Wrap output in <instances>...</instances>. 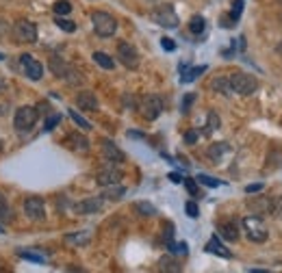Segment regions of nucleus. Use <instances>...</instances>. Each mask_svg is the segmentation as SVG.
I'll list each match as a JSON object with an SVG mask.
<instances>
[{
    "mask_svg": "<svg viewBox=\"0 0 282 273\" xmlns=\"http://www.w3.org/2000/svg\"><path fill=\"white\" fill-rule=\"evenodd\" d=\"M124 102L128 104V109H137V102H135L133 95H124Z\"/></svg>",
    "mask_w": 282,
    "mask_h": 273,
    "instance_id": "nucleus-46",
    "label": "nucleus"
},
{
    "mask_svg": "<svg viewBox=\"0 0 282 273\" xmlns=\"http://www.w3.org/2000/svg\"><path fill=\"white\" fill-rule=\"evenodd\" d=\"M226 150H228V143H224V141H222V143H213V146L208 148V158H211L213 163H217V160L222 158V154H224Z\"/></svg>",
    "mask_w": 282,
    "mask_h": 273,
    "instance_id": "nucleus-27",
    "label": "nucleus"
},
{
    "mask_svg": "<svg viewBox=\"0 0 282 273\" xmlns=\"http://www.w3.org/2000/svg\"><path fill=\"white\" fill-rule=\"evenodd\" d=\"M76 107L80 111H98V98L91 91H80L76 95Z\"/></svg>",
    "mask_w": 282,
    "mask_h": 273,
    "instance_id": "nucleus-15",
    "label": "nucleus"
},
{
    "mask_svg": "<svg viewBox=\"0 0 282 273\" xmlns=\"http://www.w3.org/2000/svg\"><path fill=\"white\" fill-rule=\"evenodd\" d=\"M89 241H91V234H89V232H76V234H68V236H66V243L78 245V247L87 245Z\"/></svg>",
    "mask_w": 282,
    "mask_h": 273,
    "instance_id": "nucleus-22",
    "label": "nucleus"
},
{
    "mask_svg": "<svg viewBox=\"0 0 282 273\" xmlns=\"http://www.w3.org/2000/svg\"><path fill=\"white\" fill-rule=\"evenodd\" d=\"M59 122H61V115H56V113H54V115H50V117L46 119V126H44V130H46V132H50L52 128H54L56 124H59Z\"/></svg>",
    "mask_w": 282,
    "mask_h": 273,
    "instance_id": "nucleus-38",
    "label": "nucleus"
},
{
    "mask_svg": "<svg viewBox=\"0 0 282 273\" xmlns=\"http://www.w3.org/2000/svg\"><path fill=\"white\" fill-rule=\"evenodd\" d=\"M220 124H222L220 115H217L215 111H211V113H208V128H206V132H213V130H217V128H220Z\"/></svg>",
    "mask_w": 282,
    "mask_h": 273,
    "instance_id": "nucleus-37",
    "label": "nucleus"
},
{
    "mask_svg": "<svg viewBox=\"0 0 282 273\" xmlns=\"http://www.w3.org/2000/svg\"><path fill=\"white\" fill-rule=\"evenodd\" d=\"M128 136H137V139H143V132H139V130H128Z\"/></svg>",
    "mask_w": 282,
    "mask_h": 273,
    "instance_id": "nucleus-47",
    "label": "nucleus"
},
{
    "mask_svg": "<svg viewBox=\"0 0 282 273\" xmlns=\"http://www.w3.org/2000/svg\"><path fill=\"white\" fill-rule=\"evenodd\" d=\"M167 178L172 180V182H176V184H178V182H182V176H180L178 172H169V174H167Z\"/></svg>",
    "mask_w": 282,
    "mask_h": 273,
    "instance_id": "nucleus-45",
    "label": "nucleus"
},
{
    "mask_svg": "<svg viewBox=\"0 0 282 273\" xmlns=\"http://www.w3.org/2000/svg\"><path fill=\"white\" fill-rule=\"evenodd\" d=\"M172 236H174V226L172 223H165V243H169Z\"/></svg>",
    "mask_w": 282,
    "mask_h": 273,
    "instance_id": "nucleus-44",
    "label": "nucleus"
},
{
    "mask_svg": "<svg viewBox=\"0 0 282 273\" xmlns=\"http://www.w3.org/2000/svg\"><path fill=\"white\" fill-rule=\"evenodd\" d=\"M152 20H154L159 26H163V28H176L180 24V20H178V13L174 11V7L172 5H167V3H163V5H159L154 11H152Z\"/></svg>",
    "mask_w": 282,
    "mask_h": 273,
    "instance_id": "nucleus-6",
    "label": "nucleus"
},
{
    "mask_svg": "<svg viewBox=\"0 0 282 273\" xmlns=\"http://www.w3.org/2000/svg\"><path fill=\"white\" fill-rule=\"evenodd\" d=\"M220 234L226 238V241H237L239 238V226L235 221H226L220 226Z\"/></svg>",
    "mask_w": 282,
    "mask_h": 273,
    "instance_id": "nucleus-20",
    "label": "nucleus"
},
{
    "mask_svg": "<svg viewBox=\"0 0 282 273\" xmlns=\"http://www.w3.org/2000/svg\"><path fill=\"white\" fill-rule=\"evenodd\" d=\"M117 59L128 70L139 67V54H137V48L133 44H128V42H119L117 44Z\"/></svg>",
    "mask_w": 282,
    "mask_h": 273,
    "instance_id": "nucleus-8",
    "label": "nucleus"
},
{
    "mask_svg": "<svg viewBox=\"0 0 282 273\" xmlns=\"http://www.w3.org/2000/svg\"><path fill=\"white\" fill-rule=\"evenodd\" d=\"M0 264H3V260H0Z\"/></svg>",
    "mask_w": 282,
    "mask_h": 273,
    "instance_id": "nucleus-55",
    "label": "nucleus"
},
{
    "mask_svg": "<svg viewBox=\"0 0 282 273\" xmlns=\"http://www.w3.org/2000/svg\"><path fill=\"white\" fill-rule=\"evenodd\" d=\"M68 273H87L83 267H68Z\"/></svg>",
    "mask_w": 282,
    "mask_h": 273,
    "instance_id": "nucleus-48",
    "label": "nucleus"
},
{
    "mask_svg": "<svg viewBox=\"0 0 282 273\" xmlns=\"http://www.w3.org/2000/svg\"><path fill=\"white\" fill-rule=\"evenodd\" d=\"M70 117H72V119H74V124H76L78 128H83V130H91V124H89V122H87V119H85L83 115H78V113H76V111H74V109H72V111H70Z\"/></svg>",
    "mask_w": 282,
    "mask_h": 273,
    "instance_id": "nucleus-33",
    "label": "nucleus"
},
{
    "mask_svg": "<svg viewBox=\"0 0 282 273\" xmlns=\"http://www.w3.org/2000/svg\"><path fill=\"white\" fill-rule=\"evenodd\" d=\"M93 61L98 63V65H100L102 70H113V67H115V61H113L107 52H100V50H98V52H93Z\"/></svg>",
    "mask_w": 282,
    "mask_h": 273,
    "instance_id": "nucleus-23",
    "label": "nucleus"
},
{
    "mask_svg": "<svg viewBox=\"0 0 282 273\" xmlns=\"http://www.w3.org/2000/svg\"><path fill=\"white\" fill-rule=\"evenodd\" d=\"M193 100H196V93H187V95H184V98H182V107H180V111H182V113H187V111L191 109Z\"/></svg>",
    "mask_w": 282,
    "mask_h": 273,
    "instance_id": "nucleus-40",
    "label": "nucleus"
},
{
    "mask_svg": "<svg viewBox=\"0 0 282 273\" xmlns=\"http://www.w3.org/2000/svg\"><path fill=\"white\" fill-rule=\"evenodd\" d=\"M249 273H269V271H261V269H249Z\"/></svg>",
    "mask_w": 282,
    "mask_h": 273,
    "instance_id": "nucleus-51",
    "label": "nucleus"
},
{
    "mask_svg": "<svg viewBox=\"0 0 282 273\" xmlns=\"http://www.w3.org/2000/svg\"><path fill=\"white\" fill-rule=\"evenodd\" d=\"M11 219H13L11 206H9V202L5 199V195L0 193V223H7V221H11Z\"/></svg>",
    "mask_w": 282,
    "mask_h": 273,
    "instance_id": "nucleus-26",
    "label": "nucleus"
},
{
    "mask_svg": "<svg viewBox=\"0 0 282 273\" xmlns=\"http://www.w3.org/2000/svg\"><path fill=\"white\" fill-rule=\"evenodd\" d=\"M54 24H56V26H59L61 30H66V33H74V30H76V24L72 22V20H68L66 15H56Z\"/></svg>",
    "mask_w": 282,
    "mask_h": 273,
    "instance_id": "nucleus-28",
    "label": "nucleus"
},
{
    "mask_svg": "<svg viewBox=\"0 0 282 273\" xmlns=\"http://www.w3.org/2000/svg\"><path fill=\"white\" fill-rule=\"evenodd\" d=\"M241 13H243V0H235V5H232V11H230L228 18L237 24L239 18H241Z\"/></svg>",
    "mask_w": 282,
    "mask_h": 273,
    "instance_id": "nucleus-35",
    "label": "nucleus"
},
{
    "mask_svg": "<svg viewBox=\"0 0 282 273\" xmlns=\"http://www.w3.org/2000/svg\"><path fill=\"white\" fill-rule=\"evenodd\" d=\"M167 250H169V254H180V256L189 254L187 243H174V241H169V243H167Z\"/></svg>",
    "mask_w": 282,
    "mask_h": 273,
    "instance_id": "nucleus-32",
    "label": "nucleus"
},
{
    "mask_svg": "<svg viewBox=\"0 0 282 273\" xmlns=\"http://www.w3.org/2000/svg\"><path fill=\"white\" fill-rule=\"evenodd\" d=\"M74 211L78 215H93V213H100L102 211V197H87L83 202H78L74 206Z\"/></svg>",
    "mask_w": 282,
    "mask_h": 273,
    "instance_id": "nucleus-13",
    "label": "nucleus"
},
{
    "mask_svg": "<svg viewBox=\"0 0 282 273\" xmlns=\"http://www.w3.org/2000/svg\"><path fill=\"white\" fill-rule=\"evenodd\" d=\"M211 87H213L217 93H222V95H230L232 93V89H230V78H226V76H217L213 83H211Z\"/></svg>",
    "mask_w": 282,
    "mask_h": 273,
    "instance_id": "nucleus-21",
    "label": "nucleus"
},
{
    "mask_svg": "<svg viewBox=\"0 0 282 273\" xmlns=\"http://www.w3.org/2000/svg\"><path fill=\"white\" fill-rule=\"evenodd\" d=\"M161 46H163V50H167V52H174L176 50V42H174V39H169V37L161 39Z\"/></svg>",
    "mask_w": 282,
    "mask_h": 273,
    "instance_id": "nucleus-43",
    "label": "nucleus"
},
{
    "mask_svg": "<svg viewBox=\"0 0 282 273\" xmlns=\"http://www.w3.org/2000/svg\"><path fill=\"white\" fill-rule=\"evenodd\" d=\"M5 59H7V57H5V54H0V61H5Z\"/></svg>",
    "mask_w": 282,
    "mask_h": 273,
    "instance_id": "nucleus-54",
    "label": "nucleus"
},
{
    "mask_svg": "<svg viewBox=\"0 0 282 273\" xmlns=\"http://www.w3.org/2000/svg\"><path fill=\"white\" fill-rule=\"evenodd\" d=\"M206 252H211V254H217V256H222V258H232V252L230 250H226V247L220 243V238L213 236L211 241H208V245L204 247Z\"/></svg>",
    "mask_w": 282,
    "mask_h": 273,
    "instance_id": "nucleus-19",
    "label": "nucleus"
},
{
    "mask_svg": "<svg viewBox=\"0 0 282 273\" xmlns=\"http://www.w3.org/2000/svg\"><path fill=\"white\" fill-rule=\"evenodd\" d=\"M24 215L33 221H42L46 217V204L42 197H26L24 199Z\"/></svg>",
    "mask_w": 282,
    "mask_h": 273,
    "instance_id": "nucleus-9",
    "label": "nucleus"
},
{
    "mask_svg": "<svg viewBox=\"0 0 282 273\" xmlns=\"http://www.w3.org/2000/svg\"><path fill=\"white\" fill-rule=\"evenodd\" d=\"M20 65H22V72L30 80H42L44 78V65L39 61H35L30 54H22V57H20Z\"/></svg>",
    "mask_w": 282,
    "mask_h": 273,
    "instance_id": "nucleus-10",
    "label": "nucleus"
},
{
    "mask_svg": "<svg viewBox=\"0 0 282 273\" xmlns=\"http://www.w3.org/2000/svg\"><path fill=\"white\" fill-rule=\"evenodd\" d=\"M37 117H39V111L35 107H22V109H18V111H15V117H13L15 130H18V132L33 130V126L37 124Z\"/></svg>",
    "mask_w": 282,
    "mask_h": 273,
    "instance_id": "nucleus-5",
    "label": "nucleus"
},
{
    "mask_svg": "<svg viewBox=\"0 0 282 273\" xmlns=\"http://www.w3.org/2000/svg\"><path fill=\"white\" fill-rule=\"evenodd\" d=\"M5 89H7V80H5V78H0V93H3Z\"/></svg>",
    "mask_w": 282,
    "mask_h": 273,
    "instance_id": "nucleus-49",
    "label": "nucleus"
},
{
    "mask_svg": "<svg viewBox=\"0 0 282 273\" xmlns=\"http://www.w3.org/2000/svg\"><path fill=\"white\" fill-rule=\"evenodd\" d=\"M198 182L204 184V187H211V189L222 187V180H215V178H211V176H206V174H200L198 176Z\"/></svg>",
    "mask_w": 282,
    "mask_h": 273,
    "instance_id": "nucleus-34",
    "label": "nucleus"
},
{
    "mask_svg": "<svg viewBox=\"0 0 282 273\" xmlns=\"http://www.w3.org/2000/svg\"><path fill=\"white\" fill-rule=\"evenodd\" d=\"M52 9H54L56 15H70L72 5H70V0H56V3L52 5Z\"/></svg>",
    "mask_w": 282,
    "mask_h": 273,
    "instance_id": "nucleus-31",
    "label": "nucleus"
},
{
    "mask_svg": "<svg viewBox=\"0 0 282 273\" xmlns=\"http://www.w3.org/2000/svg\"><path fill=\"white\" fill-rule=\"evenodd\" d=\"M241 226L245 230V236L252 241V243H263V241H267V226H265V221L261 217H245L243 221H241Z\"/></svg>",
    "mask_w": 282,
    "mask_h": 273,
    "instance_id": "nucleus-3",
    "label": "nucleus"
},
{
    "mask_svg": "<svg viewBox=\"0 0 282 273\" xmlns=\"http://www.w3.org/2000/svg\"><path fill=\"white\" fill-rule=\"evenodd\" d=\"M230 89L232 93H239V95H252L259 89V80L252 74H247V72H235L230 76Z\"/></svg>",
    "mask_w": 282,
    "mask_h": 273,
    "instance_id": "nucleus-2",
    "label": "nucleus"
},
{
    "mask_svg": "<svg viewBox=\"0 0 282 273\" xmlns=\"http://www.w3.org/2000/svg\"><path fill=\"white\" fill-rule=\"evenodd\" d=\"M119 180H122V172L117 169V167H104V169H100L98 174H96V182L100 184V187H111V184H119Z\"/></svg>",
    "mask_w": 282,
    "mask_h": 273,
    "instance_id": "nucleus-11",
    "label": "nucleus"
},
{
    "mask_svg": "<svg viewBox=\"0 0 282 273\" xmlns=\"http://www.w3.org/2000/svg\"><path fill=\"white\" fill-rule=\"evenodd\" d=\"M18 256L20 258H24V260H28V262H35V264H44L46 262V258L42 254H37V252H26V250H20L18 252Z\"/></svg>",
    "mask_w": 282,
    "mask_h": 273,
    "instance_id": "nucleus-29",
    "label": "nucleus"
},
{
    "mask_svg": "<svg viewBox=\"0 0 282 273\" xmlns=\"http://www.w3.org/2000/svg\"><path fill=\"white\" fill-rule=\"evenodd\" d=\"M135 211L139 215H143V217H152L156 213V208H154V204H150V202H135Z\"/></svg>",
    "mask_w": 282,
    "mask_h": 273,
    "instance_id": "nucleus-30",
    "label": "nucleus"
},
{
    "mask_svg": "<svg viewBox=\"0 0 282 273\" xmlns=\"http://www.w3.org/2000/svg\"><path fill=\"white\" fill-rule=\"evenodd\" d=\"M91 24H93L96 35L102 37V39L113 37L115 30H117V20L107 11H93L91 13Z\"/></svg>",
    "mask_w": 282,
    "mask_h": 273,
    "instance_id": "nucleus-1",
    "label": "nucleus"
},
{
    "mask_svg": "<svg viewBox=\"0 0 282 273\" xmlns=\"http://www.w3.org/2000/svg\"><path fill=\"white\" fill-rule=\"evenodd\" d=\"M48 67H50V72L56 78H66L72 65H68V63L63 61L61 57H50V61H48Z\"/></svg>",
    "mask_w": 282,
    "mask_h": 273,
    "instance_id": "nucleus-16",
    "label": "nucleus"
},
{
    "mask_svg": "<svg viewBox=\"0 0 282 273\" xmlns=\"http://www.w3.org/2000/svg\"><path fill=\"white\" fill-rule=\"evenodd\" d=\"M137 109H139V113L148 119V122H154V119L163 113V100H161V95H154V93H148L143 95L137 104Z\"/></svg>",
    "mask_w": 282,
    "mask_h": 273,
    "instance_id": "nucleus-4",
    "label": "nucleus"
},
{
    "mask_svg": "<svg viewBox=\"0 0 282 273\" xmlns=\"http://www.w3.org/2000/svg\"><path fill=\"white\" fill-rule=\"evenodd\" d=\"M182 182H184V187H187L189 195H193V197H200V195H202V193H200V189H198V180H193V178H184Z\"/></svg>",
    "mask_w": 282,
    "mask_h": 273,
    "instance_id": "nucleus-36",
    "label": "nucleus"
},
{
    "mask_svg": "<svg viewBox=\"0 0 282 273\" xmlns=\"http://www.w3.org/2000/svg\"><path fill=\"white\" fill-rule=\"evenodd\" d=\"M263 189H265L263 182H254V184H247V187H245V193L256 195V193H259V191H263Z\"/></svg>",
    "mask_w": 282,
    "mask_h": 273,
    "instance_id": "nucleus-42",
    "label": "nucleus"
},
{
    "mask_svg": "<svg viewBox=\"0 0 282 273\" xmlns=\"http://www.w3.org/2000/svg\"><path fill=\"white\" fill-rule=\"evenodd\" d=\"M5 113V104H0V115H3Z\"/></svg>",
    "mask_w": 282,
    "mask_h": 273,
    "instance_id": "nucleus-52",
    "label": "nucleus"
},
{
    "mask_svg": "<svg viewBox=\"0 0 282 273\" xmlns=\"http://www.w3.org/2000/svg\"><path fill=\"white\" fill-rule=\"evenodd\" d=\"M204 26H206V20L202 18V15H193V18L189 20V30L193 35H202Z\"/></svg>",
    "mask_w": 282,
    "mask_h": 273,
    "instance_id": "nucleus-24",
    "label": "nucleus"
},
{
    "mask_svg": "<svg viewBox=\"0 0 282 273\" xmlns=\"http://www.w3.org/2000/svg\"><path fill=\"white\" fill-rule=\"evenodd\" d=\"M124 195H126V187H122V184H111V187H104L102 191V199H113V202L122 199Z\"/></svg>",
    "mask_w": 282,
    "mask_h": 273,
    "instance_id": "nucleus-18",
    "label": "nucleus"
},
{
    "mask_svg": "<svg viewBox=\"0 0 282 273\" xmlns=\"http://www.w3.org/2000/svg\"><path fill=\"white\" fill-rule=\"evenodd\" d=\"M159 271L161 273H182V264L178 262L174 254H167L159 260Z\"/></svg>",
    "mask_w": 282,
    "mask_h": 273,
    "instance_id": "nucleus-14",
    "label": "nucleus"
},
{
    "mask_svg": "<svg viewBox=\"0 0 282 273\" xmlns=\"http://www.w3.org/2000/svg\"><path fill=\"white\" fill-rule=\"evenodd\" d=\"M202 72H206V65H198V67H191L187 72H182L180 74V83H193Z\"/></svg>",
    "mask_w": 282,
    "mask_h": 273,
    "instance_id": "nucleus-25",
    "label": "nucleus"
},
{
    "mask_svg": "<svg viewBox=\"0 0 282 273\" xmlns=\"http://www.w3.org/2000/svg\"><path fill=\"white\" fill-rule=\"evenodd\" d=\"M0 146H3V143H0Z\"/></svg>",
    "mask_w": 282,
    "mask_h": 273,
    "instance_id": "nucleus-56",
    "label": "nucleus"
},
{
    "mask_svg": "<svg viewBox=\"0 0 282 273\" xmlns=\"http://www.w3.org/2000/svg\"><path fill=\"white\" fill-rule=\"evenodd\" d=\"M13 35L22 44H35L37 42V26L28 20H18L13 24Z\"/></svg>",
    "mask_w": 282,
    "mask_h": 273,
    "instance_id": "nucleus-7",
    "label": "nucleus"
},
{
    "mask_svg": "<svg viewBox=\"0 0 282 273\" xmlns=\"http://www.w3.org/2000/svg\"><path fill=\"white\" fill-rule=\"evenodd\" d=\"M68 146L72 150H76V152H87L89 150V141H87V136L85 134H78V132H70L68 136Z\"/></svg>",
    "mask_w": 282,
    "mask_h": 273,
    "instance_id": "nucleus-17",
    "label": "nucleus"
},
{
    "mask_svg": "<svg viewBox=\"0 0 282 273\" xmlns=\"http://www.w3.org/2000/svg\"><path fill=\"white\" fill-rule=\"evenodd\" d=\"M184 213H187V215L191 217V219H196V217L200 215L198 204H196V202H187V204H184Z\"/></svg>",
    "mask_w": 282,
    "mask_h": 273,
    "instance_id": "nucleus-39",
    "label": "nucleus"
},
{
    "mask_svg": "<svg viewBox=\"0 0 282 273\" xmlns=\"http://www.w3.org/2000/svg\"><path fill=\"white\" fill-rule=\"evenodd\" d=\"M198 139H200V132L198 130H187V132H184V143H189V146L198 143Z\"/></svg>",
    "mask_w": 282,
    "mask_h": 273,
    "instance_id": "nucleus-41",
    "label": "nucleus"
},
{
    "mask_svg": "<svg viewBox=\"0 0 282 273\" xmlns=\"http://www.w3.org/2000/svg\"><path fill=\"white\" fill-rule=\"evenodd\" d=\"M102 154L109 163H124V152L119 150L111 139H102Z\"/></svg>",
    "mask_w": 282,
    "mask_h": 273,
    "instance_id": "nucleus-12",
    "label": "nucleus"
},
{
    "mask_svg": "<svg viewBox=\"0 0 282 273\" xmlns=\"http://www.w3.org/2000/svg\"><path fill=\"white\" fill-rule=\"evenodd\" d=\"M0 234H5V228L3 226H0Z\"/></svg>",
    "mask_w": 282,
    "mask_h": 273,
    "instance_id": "nucleus-53",
    "label": "nucleus"
},
{
    "mask_svg": "<svg viewBox=\"0 0 282 273\" xmlns=\"http://www.w3.org/2000/svg\"><path fill=\"white\" fill-rule=\"evenodd\" d=\"M0 273H11V271H9V269H7V267H5V264H0Z\"/></svg>",
    "mask_w": 282,
    "mask_h": 273,
    "instance_id": "nucleus-50",
    "label": "nucleus"
}]
</instances>
